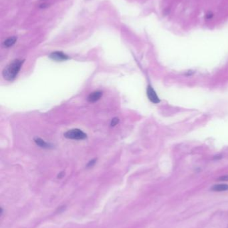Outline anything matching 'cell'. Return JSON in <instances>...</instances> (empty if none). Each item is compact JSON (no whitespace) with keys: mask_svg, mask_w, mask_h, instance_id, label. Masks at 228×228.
Here are the masks:
<instances>
[{"mask_svg":"<svg viewBox=\"0 0 228 228\" xmlns=\"http://www.w3.org/2000/svg\"><path fill=\"white\" fill-rule=\"evenodd\" d=\"M34 141L38 146H40V147H41V148H48L50 147L49 143H46L45 141H44L40 138H36L34 140Z\"/></svg>","mask_w":228,"mask_h":228,"instance_id":"obj_8","label":"cell"},{"mask_svg":"<svg viewBox=\"0 0 228 228\" xmlns=\"http://www.w3.org/2000/svg\"><path fill=\"white\" fill-rule=\"evenodd\" d=\"M64 136L66 138L75 140H82L87 138V136L85 132L79 129H72L67 131Z\"/></svg>","mask_w":228,"mask_h":228,"instance_id":"obj_2","label":"cell"},{"mask_svg":"<svg viewBox=\"0 0 228 228\" xmlns=\"http://www.w3.org/2000/svg\"><path fill=\"white\" fill-rule=\"evenodd\" d=\"M3 212H4L3 209H2V208H1V216L2 215V214H3Z\"/></svg>","mask_w":228,"mask_h":228,"instance_id":"obj_13","label":"cell"},{"mask_svg":"<svg viewBox=\"0 0 228 228\" xmlns=\"http://www.w3.org/2000/svg\"><path fill=\"white\" fill-rule=\"evenodd\" d=\"M119 119L117 118V117H114V118H113L111 120L110 125H111V126H115L116 125L119 124Z\"/></svg>","mask_w":228,"mask_h":228,"instance_id":"obj_9","label":"cell"},{"mask_svg":"<svg viewBox=\"0 0 228 228\" xmlns=\"http://www.w3.org/2000/svg\"><path fill=\"white\" fill-rule=\"evenodd\" d=\"M50 57L52 59L56 60L58 61H66V60L69 59V57L64 54L63 52H52L51 54L50 55Z\"/></svg>","mask_w":228,"mask_h":228,"instance_id":"obj_4","label":"cell"},{"mask_svg":"<svg viewBox=\"0 0 228 228\" xmlns=\"http://www.w3.org/2000/svg\"><path fill=\"white\" fill-rule=\"evenodd\" d=\"M17 41V37H15V36H13V37H10L7 39L5 42H4V45L6 47H9L15 44Z\"/></svg>","mask_w":228,"mask_h":228,"instance_id":"obj_7","label":"cell"},{"mask_svg":"<svg viewBox=\"0 0 228 228\" xmlns=\"http://www.w3.org/2000/svg\"><path fill=\"white\" fill-rule=\"evenodd\" d=\"M24 60L16 59L9 64L3 71V77L7 81H11L15 79L20 72Z\"/></svg>","mask_w":228,"mask_h":228,"instance_id":"obj_1","label":"cell"},{"mask_svg":"<svg viewBox=\"0 0 228 228\" xmlns=\"http://www.w3.org/2000/svg\"><path fill=\"white\" fill-rule=\"evenodd\" d=\"M218 181H228V175H225V176H222L218 178Z\"/></svg>","mask_w":228,"mask_h":228,"instance_id":"obj_10","label":"cell"},{"mask_svg":"<svg viewBox=\"0 0 228 228\" xmlns=\"http://www.w3.org/2000/svg\"><path fill=\"white\" fill-rule=\"evenodd\" d=\"M147 95L148 100L153 104H158V103L160 102V100L157 95V93L155 92V90H153V88L150 85H148L147 88Z\"/></svg>","mask_w":228,"mask_h":228,"instance_id":"obj_3","label":"cell"},{"mask_svg":"<svg viewBox=\"0 0 228 228\" xmlns=\"http://www.w3.org/2000/svg\"><path fill=\"white\" fill-rule=\"evenodd\" d=\"M96 162H97V160H91L90 162H88V164H87V167H92L93 165H94L95 164Z\"/></svg>","mask_w":228,"mask_h":228,"instance_id":"obj_11","label":"cell"},{"mask_svg":"<svg viewBox=\"0 0 228 228\" xmlns=\"http://www.w3.org/2000/svg\"><path fill=\"white\" fill-rule=\"evenodd\" d=\"M102 95V92L100 91H96L92 93H91L88 96L87 100L88 102L90 103H94L97 102L98 100H99L101 98Z\"/></svg>","mask_w":228,"mask_h":228,"instance_id":"obj_5","label":"cell"},{"mask_svg":"<svg viewBox=\"0 0 228 228\" xmlns=\"http://www.w3.org/2000/svg\"><path fill=\"white\" fill-rule=\"evenodd\" d=\"M211 190L214 191H224L228 190V185L227 184H217L213 186Z\"/></svg>","mask_w":228,"mask_h":228,"instance_id":"obj_6","label":"cell"},{"mask_svg":"<svg viewBox=\"0 0 228 228\" xmlns=\"http://www.w3.org/2000/svg\"><path fill=\"white\" fill-rule=\"evenodd\" d=\"M206 17H207V19H210V18H212V17H213V14L212 13H210L207 14V16H206Z\"/></svg>","mask_w":228,"mask_h":228,"instance_id":"obj_12","label":"cell"}]
</instances>
